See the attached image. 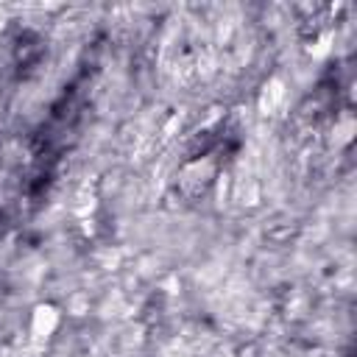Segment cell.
Segmentation results:
<instances>
[{"label": "cell", "mask_w": 357, "mask_h": 357, "mask_svg": "<svg viewBox=\"0 0 357 357\" xmlns=\"http://www.w3.org/2000/svg\"><path fill=\"white\" fill-rule=\"evenodd\" d=\"M282 100H284L282 84H279V81H271V84L265 86V92H262V109H265V114H268V112L273 114V109H276Z\"/></svg>", "instance_id": "2"}, {"label": "cell", "mask_w": 357, "mask_h": 357, "mask_svg": "<svg viewBox=\"0 0 357 357\" xmlns=\"http://www.w3.org/2000/svg\"><path fill=\"white\" fill-rule=\"evenodd\" d=\"M59 326V312L53 307H36L33 312V321H31V329L36 337H50V332Z\"/></svg>", "instance_id": "1"}]
</instances>
